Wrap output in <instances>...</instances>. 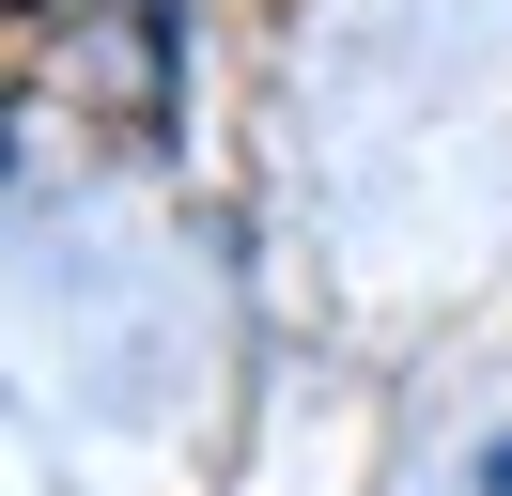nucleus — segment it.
Returning a JSON list of instances; mask_svg holds the SVG:
<instances>
[{
	"instance_id": "obj_1",
	"label": "nucleus",
	"mask_w": 512,
	"mask_h": 496,
	"mask_svg": "<svg viewBox=\"0 0 512 496\" xmlns=\"http://www.w3.org/2000/svg\"><path fill=\"white\" fill-rule=\"evenodd\" d=\"M481 496H512V434H497V450H481Z\"/></svg>"
}]
</instances>
